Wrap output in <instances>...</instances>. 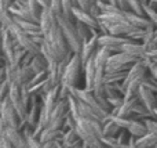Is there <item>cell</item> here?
I'll return each instance as SVG.
<instances>
[{
	"mask_svg": "<svg viewBox=\"0 0 157 148\" xmlns=\"http://www.w3.org/2000/svg\"><path fill=\"white\" fill-rule=\"evenodd\" d=\"M149 74V66L146 61L139 60L132 65V68L128 71V75L125 80L123 82V93L124 98H132L138 96V90L142 86L145 78Z\"/></svg>",
	"mask_w": 157,
	"mask_h": 148,
	"instance_id": "obj_1",
	"label": "cell"
},
{
	"mask_svg": "<svg viewBox=\"0 0 157 148\" xmlns=\"http://www.w3.org/2000/svg\"><path fill=\"white\" fill-rule=\"evenodd\" d=\"M58 19V24H59L61 29H62V33L65 36L66 42L69 44V49L75 53V54H80L81 51V47H83V40L80 39L76 29V24H75V19L68 18V17L62 15H57Z\"/></svg>",
	"mask_w": 157,
	"mask_h": 148,
	"instance_id": "obj_2",
	"label": "cell"
},
{
	"mask_svg": "<svg viewBox=\"0 0 157 148\" xmlns=\"http://www.w3.org/2000/svg\"><path fill=\"white\" fill-rule=\"evenodd\" d=\"M81 72H83V61H81L80 54H73L71 61H69L68 66H66L65 72H63L61 86L69 89V90L72 87H76Z\"/></svg>",
	"mask_w": 157,
	"mask_h": 148,
	"instance_id": "obj_3",
	"label": "cell"
},
{
	"mask_svg": "<svg viewBox=\"0 0 157 148\" xmlns=\"http://www.w3.org/2000/svg\"><path fill=\"white\" fill-rule=\"evenodd\" d=\"M71 94L76 97L77 100L83 101L84 104H87L90 108H92V110L98 114V116L102 119V122L108 118L109 112L102 107V105H101V102L98 101V98L95 97V94L92 93V91H88V90H86L84 87H78V86H76V87L71 89Z\"/></svg>",
	"mask_w": 157,
	"mask_h": 148,
	"instance_id": "obj_4",
	"label": "cell"
},
{
	"mask_svg": "<svg viewBox=\"0 0 157 148\" xmlns=\"http://www.w3.org/2000/svg\"><path fill=\"white\" fill-rule=\"evenodd\" d=\"M21 119L18 112L13 107L11 101L7 98L0 101V127H10V129H19ZM21 130V129H19Z\"/></svg>",
	"mask_w": 157,
	"mask_h": 148,
	"instance_id": "obj_5",
	"label": "cell"
},
{
	"mask_svg": "<svg viewBox=\"0 0 157 148\" xmlns=\"http://www.w3.org/2000/svg\"><path fill=\"white\" fill-rule=\"evenodd\" d=\"M139 61V58L130 55L124 51L114 53L110 55L106 64V72H121V71H130L132 65Z\"/></svg>",
	"mask_w": 157,
	"mask_h": 148,
	"instance_id": "obj_6",
	"label": "cell"
},
{
	"mask_svg": "<svg viewBox=\"0 0 157 148\" xmlns=\"http://www.w3.org/2000/svg\"><path fill=\"white\" fill-rule=\"evenodd\" d=\"M109 116H110L121 129L127 130V132L135 138L142 137V136H145L147 133V127L144 121H138V119H134V118H119V116H113V115H110V114H109Z\"/></svg>",
	"mask_w": 157,
	"mask_h": 148,
	"instance_id": "obj_7",
	"label": "cell"
},
{
	"mask_svg": "<svg viewBox=\"0 0 157 148\" xmlns=\"http://www.w3.org/2000/svg\"><path fill=\"white\" fill-rule=\"evenodd\" d=\"M8 30L11 32V35L14 36L15 42L22 47V49H25L26 51L32 53V54H35V55L41 54V53H40V46H37V44L32 40V38H30V36L28 35L24 29H21V28H19L17 24L11 25V26L8 28Z\"/></svg>",
	"mask_w": 157,
	"mask_h": 148,
	"instance_id": "obj_8",
	"label": "cell"
},
{
	"mask_svg": "<svg viewBox=\"0 0 157 148\" xmlns=\"http://www.w3.org/2000/svg\"><path fill=\"white\" fill-rule=\"evenodd\" d=\"M91 38L88 40H86L83 43V47H81L80 51V57L81 61H83V66L87 61L90 60L91 57H94V54L97 53V50L99 49V43H98V39H99V30L98 29H91Z\"/></svg>",
	"mask_w": 157,
	"mask_h": 148,
	"instance_id": "obj_9",
	"label": "cell"
},
{
	"mask_svg": "<svg viewBox=\"0 0 157 148\" xmlns=\"http://www.w3.org/2000/svg\"><path fill=\"white\" fill-rule=\"evenodd\" d=\"M125 42H128L127 38L116 35H99V39H98L99 47H106L108 50L112 51V54L121 51V46Z\"/></svg>",
	"mask_w": 157,
	"mask_h": 148,
	"instance_id": "obj_10",
	"label": "cell"
},
{
	"mask_svg": "<svg viewBox=\"0 0 157 148\" xmlns=\"http://www.w3.org/2000/svg\"><path fill=\"white\" fill-rule=\"evenodd\" d=\"M83 74H84V89L88 91H94L95 76H97V64H95L94 57H91L86 64H84Z\"/></svg>",
	"mask_w": 157,
	"mask_h": 148,
	"instance_id": "obj_11",
	"label": "cell"
},
{
	"mask_svg": "<svg viewBox=\"0 0 157 148\" xmlns=\"http://www.w3.org/2000/svg\"><path fill=\"white\" fill-rule=\"evenodd\" d=\"M40 110H41V98L37 96H32L29 104V110H28V116H26V126L32 127L35 130L36 125L39 122V116H40Z\"/></svg>",
	"mask_w": 157,
	"mask_h": 148,
	"instance_id": "obj_12",
	"label": "cell"
},
{
	"mask_svg": "<svg viewBox=\"0 0 157 148\" xmlns=\"http://www.w3.org/2000/svg\"><path fill=\"white\" fill-rule=\"evenodd\" d=\"M138 102H139L138 96L132 97V98H124V102L119 108H113L110 111V115L119 116V118H131L134 112V108H135V105Z\"/></svg>",
	"mask_w": 157,
	"mask_h": 148,
	"instance_id": "obj_13",
	"label": "cell"
},
{
	"mask_svg": "<svg viewBox=\"0 0 157 148\" xmlns=\"http://www.w3.org/2000/svg\"><path fill=\"white\" fill-rule=\"evenodd\" d=\"M73 19L75 21H80L83 24L88 25L91 29H98L99 30V21L91 15L88 11L83 10L80 7H73Z\"/></svg>",
	"mask_w": 157,
	"mask_h": 148,
	"instance_id": "obj_14",
	"label": "cell"
},
{
	"mask_svg": "<svg viewBox=\"0 0 157 148\" xmlns=\"http://www.w3.org/2000/svg\"><path fill=\"white\" fill-rule=\"evenodd\" d=\"M138 98L150 112L157 108V94L153 93L152 90H149L147 87H145V86H141V87H139Z\"/></svg>",
	"mask_w": 157,
	"mask_h": 148,
	"instance_id": "obj_15",
	"label": "cell"
},
{
	"mask_svg": "<svg viewBox=\"0 0 157 148\" xmlns=\"http://www.w3.org/2000/svg\"><path fill=\"white\" fill-rule=\"evenodd\" d=\"M121 51L127 53L130 55H134V57L139 58V60L145 58V55H146V49L142 44V42H134V40H130V39L121 46Z\"/></svg>",
	"mask_w": 157,
	"mask_h": 148,
	"instance_id": "obj_16",
	"label": "cell"
},
{
	"mask_svg": "<svg viewBox=\"0 0 157 148\" xmlns=\"http://www.w3.org/2000/svg\"><path fill=\"white\" fill-rule=\"evenodd\" d=\"M10 13L13 14L14 17H17V18H22V19H26V21L36 22L35 17L32 15V13L29 11V8H28L26 6H24L22 3L17 2V0H14L13 4L10 6Z\"/></svg>",
	"mask_w": 157,
	"mask_h": 148,
	"instance_id": "obj_17",
	"label": "cell"
},
{
	"mask_svg": "<svg viewBox=\"0 0 157 148\" xmlns=\"http://www.w3.org/2000/svg\"><path fill=\"white\" fill-rule=\"evenodd\" d=\"M125 15H127L130 24L132 25V26L138 28V29H146V28H149L153 25L146 15H139V14H135V13H132V11L125 13Z\"/></svg>",
	"mask_w": 157,
	"mask_h": 148,
	"instance_id": "obj_18",
	"label": "cell"
},
{
	"mask_svg": "<svg viewBox=\"0 0 157 148\" xmlns=\"http://www.w3.org/2000/svg\"><path fill=\"white\" fill-rule=\"evenodd\" d=\"M63 133H65L63 129H52V127L47 126L37 137L41 143H47V141H59L61 138H62Z\"/></svg>",
	"mask_w": 157,
	"mask_h": 148,
	"instance_id": "obj_19",
	"label": "cell"
},
{
	"mask_svg": "<svg viewBox=\"0 0 157 148\" xmlns=\"http://www.w3.org/2000/svg\"><path fill=\"white\" fill-rule=\"evenodd\" d=\"M54 87L55 86L52 85V82L47 78V79L43 80V82H40V83H37V85L29 87V91H30L32 96H37V97H40V98H43V97L46 96L47 93H50Z\"/></svg>",
	"mask_w": 157,
	"mask_h": 148,
	"instance_id": "obj_20",
	"label": "cell"
},
{
	"mask_svg": "<svg viewBox=\"0 0 157 148\" xmlns=\"http://www.w3.org/2000/svg\"><path fill=\"white\" fill-rule=\"evenodd\" d=\"M61 143H62L63 148H73L81 144V138L78 137L76 129H68L65 130L62 138H61Z\"/></svg>",
	"mask_w": 157,
	"mask_h": 148,
	"instance_id": "obj_21",
	"label": "cell"
},
{
	"mask_svg": "<svg viewBox=\"0 0 157 148\" xmlns=\"http://www.w3.org/2000/svg\"><path fill=\"white\" fill-rule=\"evenodd\" d=\"M102 125H103V137H117L120 134V132L123 130L109 115L102 122Z\"/></svg>",
	"mask_w": 157,
	"mask_h": 148,
	"instance_id": "obj_22",
	"label": "cell"
},
{
	"mask_svg": "<svg viewBox=\"0 0 157 148\" xmlns=\"http://www.w3.org/2000/svg\"><path fill=\"white\" fill-rule=\"evenodd\" d=\"M29 66L32 68V71L35 74H39V72H43V71H48V62L47 60L44 58L43 54H37L33 57V60L30 61Z\"/></svg>",
	"mask_w": 157,
	"mask_h": 148,
	"instance_id": "obj_23",
	"label": "cell"
},
{
	"mask_svg": "<svg viewBox=\"0 0 157 148\" xmlns=\"http://www.w3.org/2000/svg\"><path fill=\"white\" fill-rule=\"evenodd\" d=\"M17 2L26 6V7L29 8V11L32 13V15L35 17L36 22H40V14H41V11H43V7L40 6V3H39L37 0H17Z\"/></svg>",
	"mask_w": 157,
	"mask_h": 148,
	"instance_id": "obj_24",
	"label": "cell"
},
{
	"mask_svg": "<svg viewBox=\"0 0 157 148\" xmlns=\"http://www.w3.org/2000/svg\"><path fill=\"white\" fill-rule=\"evenodd\" d=\"M135 143L138 146V148H153L155 146H157V136L147 132L142 137L135 138Z\"/></svg>",
	"mask_w": 157,
	"mask_h": 148,
	"instance_id": "obj_25",
	"label": "cell"
},
{
	"mask_svg": "<svg viewBox=\"0 0 157 148\" xmlns=\"http://www.w3.org/2000/svg\"><path fill=\"white\" fill-rule=\"evenodd\" d=\"M128 75V71H121V72H106L103 82L106 83H123Z\"/></svg>",
	"mask_w": 157,
	"mask_h": 148,
	"instance_id": "obj_26",
	"label": "cell"
},
{
	"mask_svg": "<svg viewBox=\"0 0 157 148\" xmlns=\"http://www.w3.org/2000/svg\"><path fill=\"white\" fill-rule=\"evenodd\" d=\"M75 24H76L77 33H78V36H80V39L83 40V43L86 40H88V39L91 38V35H92V33H91V28H90L88 25L80 22V21H75Z\"/></svg>",
	"mask_w": 157,
	"mask_h": 148,
	"instance_id": "obj_27",
	"label": "cell"
},
{
	"mask_svg": "<svg viewBox=\"0 0 157 148\" xmlns=\"http://www.w3.org/2000/svg\"><path fill=\"white\" fill-rule=\"evenodd\" d=\"M73 7L75 0H62V15L73 19Z\"/></svg>",
	"mask_w": 157,
	"mask_h": 148,
	"instance_id": "obj_28",
	"label": "cell"
},
{
	"mask_svg": "<svg viewBox=\"0 0 157 148\" xmlns=\"http://www.w3.org/2000/svg\"><path fill=\"white\" fill-rule=\"evenodd\" d=\"M127 2H128V4H130V8L132 13L139 14V15H145L142 0H127Z\"/></svg>",
	"mask_w": 157,
	"mask_h": 148,
	"instance_id": "obj_29",
	"label": "cell"
},
{
	"mask_svg": "<svg viewBox=\"0 0 157 148\" xmlns=\"http://www.w3.org/2000/svg\"><path fill=\"white\" fill-rule=\"evenodd\" d=\"M142 86H145V87H147L149 90H152L153 93L157 94V80L155 79V76H153L152 74H147V76L145 78L144 83H142Z\"/></svg>",
	"mask_w": 157,
	"mask_h": 148,
	"instance_id": "obj_30",
	"label": "cell"
},
{
	"mask_svg": "<svg viewBox=\"0 0 157 148\" xmlns=\"http://www.w3.org/2000/svg\"><path fill=\"white\" fill-rule=\"evenodd\" d=\"M144 11H145V15H146L147 18L150 19V22H152V24L157 28V10L156 8L150 7L149 4H145L144 6Z\"/></svg>",
	"mask_w": 157,
	"mask_h": 148,
	"instance_id": "obj_31",
	"label": "cell"
},
{
	"mask_svg": "<svg viewBox=\"0 0 157 148\" xmlns=\"http://www.w3.org/2000/svg\"><path fill=\"white\" fill-rule=\"evenodd\" d=\"M48 78V71H43V72H39V74H35L33 75V78L30 79V82L28 83V87H32V86H35V85H37V83H40V82H43L44 79H47Z\"/></svg>",
	"mask_w": 157,
	"mask_h": 148,
	"instance_id": "obj_32",
	"label": "cell"
},
{
	"mask_svg": "<svg viewBox=\"0 0 157 148\" xmlns=\"http://www.w3.org/2000/svg\"><path fill=\"white\" fill-rule=\"evenodd\" d=\"M8 91H10V82L7 79L0 80V101L8 97Z\"/></svg>",
	"mask_w": 157,
	"mask_h": 148,
	"instance_id": "obj_33",
	"label": "cell"
},
{
	"mask_svg": "<svg viewBox=\"0 0 157 148\" xmlns=\"http://www.w3.org/2000/svg\"><path fill=\"white\" fill-rule=\"evenodd\" d=\"M110 3L113 6H116L119 10H121L123 13H128V11H131L130 4H128L127 0H110Z\"/></svg>",
	"mask_w": 157,
	"mask_h": 148,
	"instance_id": "obj_34",
	"label": "cell"
},
{
	"mask_svg": "<svg viewBox=\"0 0 157 148\" xmlns=\"http://www.w3.org/2000/svg\"><path fill=\"white\" fill-rule=\"evenodd\" d=\"M144 122H145V125H146V127H147V132L157 136V119L149 118V119H145Z\"/></svg>",
	"mask_w": 157,
	"mask_h": 148,
	"instance_id": "obj_35",
	"label": "cell"
},
{
	"mask_svg": "<svg viewBox=\"0 0 157 148\" xmlns=\"http://www.w3.org/2000/svg\"><path fill=\"white\" fill-rule=\"evenodd\" d=\"M50 8L54 11L57 15L62 14V0H51V4H50Z\"/></svg>",
	"mask_w": 157,
	"mask_h": 148,
	"instance_id": "obj_36",
	"label": "cell"
},
{
	"mask_svg": "<svg viewBox=\"0 0 157 148\" xmlns=\"http://www.w3.org/2000/svg\"><path fill=\"white\" fill-rule=\"evenodd\" d=\"M91 6H92L91 0H75V7H80L86 11H90Z\"/></svg>",
	"mask_w": 157,
	"mask_h": 148,
	"instance_id": "obj_37",
	"label": "cell"
},
{
	"mask_svg": "<svg viewBox=\"0 0 157 148\" xmlns=\"http://www.w3.org/2000/svg\"><path fill=\"white\" fill-rule=\"evenodd\" d=\"M90 14H91L92 17H94V18H99V15L102 13H101V10H99V7H98V4L97 3H92V6H91V8H90V11H88Z\"/></svg>",
	"mask_w": 157,
	"mask_h": 148,
	"instance_id": "obj_38",
	"label": "cell"
},
{
	"mask_svg": "<svg viewBox=\"0 0 157 148\" xmlns=\"http://www.w3.org/2000/svg\"><path fill=\"white\" fill-rule=\"evenodd\" d=\"M0 148H14V146L6 137L0 136Z\"/></svg>",
	"mask_w": 157,
	"mask_h": 148,
	"instance_id": "obj_39",
	"label": "cell"
},
{
	"mask_svg": "<svg viewBox=\"0 0 157 148\" xmlns=\"http://www.w3.org/2000/svg\"><path fill=\"white\" fill-rule=\"evenodd\" d=\"M39 3H40V6L43 8H48L50 4H51V0H37Z\"/></svg>",
	"mask_w": 157,
	"mask_h": 148,
	"instance_id": "obj_40",
	"label": "cell"
},
{
	"mask_svg": "<svg viewBox=\"0 0 157 148\" xmlns=\"http://www.w3.org/2000/svg\"><path fill=\"white\" fill-rule=\"evenodd\" d=\"M127 148H138V146H136V143H135V137H132L131 136V138H130V144H128V147Z\"/></svg>",
	"mask_w": 157,
	"mask_h": 148,
	"instance_id": "obj_41",
	"label": "cell"
},
{
	"mask_svg": "<svg viewBox=\"0 0 157 148\" xmlns=\"http://www.w3.org/2000/svg\"><path fill=\"white\" fill-rule=\"evenodd\" d=\"M97 2H102V3H110V0H97Z\"/></svg>",
	"mask_w": 157,
	"mask_h": 148,
	"instance_id": "obj_42",
	"label": "cell"
},
{
	"mask_svg": "<svg viewBox=\"0 0 157 148\" xmlns=\"http://www.w3.org/2000/svg\"><path fill=\"white\" fill-rule=\"evenodd\" d=\"M149 2H155V3H157V0H149Z\"/></svg>",
	"mask_w": 157,
	"mask_h": 148,
	"instance_id": "obj_43",
	"label": "cell"
},
{
	"mask_svg": "<svg viewBox=\"0 0 157 148\" xmlns=\"http://www.w3.org/2000/svg\"><path fill=\"white\" fill-rule=\"evenodd\" d=\"M55 148H57V147H55Z\"/></svg>",
	"mask_w": 157,
	"mask_h": 148,
	"instance_id": "obj_44",
	"label": "cell"
}]
</instances>
